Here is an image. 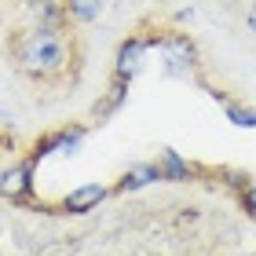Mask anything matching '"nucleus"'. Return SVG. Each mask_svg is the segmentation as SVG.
Returning <instances> with one entry per match:
<instances>
[{"instance_id":"6e6552de","label":"nucleus","mask_w":256,"mask_h":256,"mask_svg":"<svg viewBox=\"0 0 256 256\" xmlns=\"http://www.w3.org/2000/svg\"><path fill=\"white\" fill-rule=\"evenodd\" d=\"M62 8L74 22H96L102 11H106V0H66Z\"/></svg>"},{"instance_id":"20e7f679","label":"nucleus","mask_w":256,"mask_h":256,"mask_svg":"<svg viewBox=\"0 0 256 256\" xmlns=\"http://www.w3.org/2000/svg\"><path fill=\"white\" fill-rule=\"evenodd\" d=\"M33 190V161H22V165H11L4 176H0V194L18 202Z\"/></svg>"},{"instance_id":"f8f14e48","label":"nucleus","mask_w":256,"mask_h":256,"mask_svg":"<svg viewBox=\"0 0 256 256\" xmlns=\"http://www.w3.org/2000/svg\"><path fill=\"white\" fill-rule=\"evenodd\" d=\"M249 30H252V33H256V4H252V8H249Z\"/></svg>"},{"instance_id":"9d476101","label":"nucleus","mask_w":256,"mask_h":256,"mask_svg":"<svg viewBox=\"0 0 256 256\" xmlns=\"http://www.w3.org/2000/svg\"><path fill=\"white\" fill-rule=\"evenodd\" d=\"M227 121L238 124V128H256V110L238 106V102H227Z\"/></svg>"},{"instance_id":"39448f33","label":"nucleus","mask_w":256,"mask_h":256,"mask_svg":"<svg viewBox=\"0 0 256 256\" xmlns=\"http://www.w3.org/2000/svg\"><path fill=\"white\" fill-rule=\"evenodd\" d=\"M80 139H84V132H80V128H62V132L40 139L33 161H40V158H48V154H74V150L80 146Z\"/></svg>"},{"instance_id":"0eeeda50","label":"nucleus","mask_w":256,"mask_h":256,"mask_svg":"<svg viewBox=\"0 0 256 256\" xmlns=\"http://www.w3.org/2000/svg\"><path fill=\"white\" fill-rule=\"evenodd\" d=\"M161 180V168L158 165H136V168H128L121 183H118V190H139V187H146V183H154Z\"/></svg>"},{"instance_id":"423d86ee","label":"nucleus","mask_w":256,"mask_h":256,"mask_svg":"<svg viewBox=\"0 0 256 256\" xmlns=\"http://www.w3.org/2000/svg\"><path fill=\"white\" fill-rule=\"evenodd\" d=\"M102 198H106V187H102V183H84V187H74L66 194V208L70 212H88V208H96Z\"/></svg>"},{"instance_id":"9b49d317","label":"nucleus","mask_w":256,"mask_h":256,"mask_svg":"<svg viewBox=\"0 0 256 256\" xmlns=\"http://www.w3.org/2000/svg\"><path fill=\"white\" fill-rule=\"evenodd\" d=\"M246 208L256 216V187H249V190H246Z\"/></svg>"},{"instance_id":"1a4fd4ad","label":"nucleus","mask_w":256,"mask_h":256,"mask_svg":"<svg viewBox=\"0 0 256 256\" xmlns=\"http://www.w3.org/2000/svg\"><path fill=\"white\" fill-rule=\"evenodd\" d=\"M158 168H161V180H187V176H190V165L176 154V150H165Z\"/></svg>"},{"instance_id":"f257e3e1","label":"nucleus","mask_w":256,"mask_h":256,"mask_svg":"<svg viewBox=\"0 0 256 256\" xmlns=\"http://www.w3.org/2000/svg\"><path fill=\"white\" fill-rule=\"evenodd\" d=\"M18 59H22V70H30V74H55L66 62V44L55 30H33L22 40Z\"/></svg>"},{"instance_id":"f03ea898","label":"nucleus","mask_w":256,"mask_h":256,"mask_svg":"<svg viewBox=\"0 0 256 256\" xmlns=\"http://www.w3.org/2000/svg\"><path fill=\"white\" fill-rule=\"evenodd\" d=\"M154 48H161V55H165V70L168 74H187V70L194 66V44L183 37V33H172V37H161V40H150Z\"/></svg>"},{"instance_id":"7ed1b4c3","label":"nucleus","mask_w":256,"mask_h":256,"mask_svg":"<svg viewBox=\"0 0 256 256\" xmlns=\"http://www.w3.org/2000/svg\"><path fill=\"white\" fill-rule=\"evenodd\" d=\"M146 48H150V40L143 37H132V40H124L121 48H118V70H114V77L118 80H132L139 70H143V59H146Z\"/></svg>"}]
</instances>
